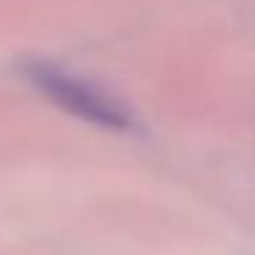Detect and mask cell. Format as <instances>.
<instances>
[{"mask_svg": "<svg viewBox=\"0 0 255 255\" xmlns=\"http://www.w3.org/2000/svg\"><path fill=\"white\" fill-rule=\"evenodd\" d=\"M28 77L39 85L44 94H50V99L61 102L66 110L77 113V116L88 118V121H99L105 127H127L129 118L118 105H113L110 99H105L102 94H96L94 88H88L85 83L69 77L66 72H55L52 66L36 63L33 69H28Z\"/></svg>", "mask_w": 255, "mask_h": 255, "instance_id": "1", "label": "cell"}]
</instances>
